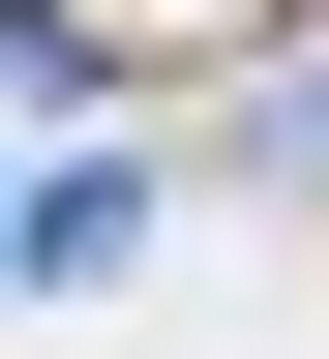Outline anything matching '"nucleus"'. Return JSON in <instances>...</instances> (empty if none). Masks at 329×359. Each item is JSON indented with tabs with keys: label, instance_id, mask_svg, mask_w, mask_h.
Masks as SVG:
<instances>
[{
	"label": "nucleus",
	"instance_id": "f257e3e1",
	"mask_svg": "<svg viewBox=\"0 0 329 359\" xmlns=\"http://www.w3.org/2000/svg\"><path fill=\"white\" fill-rule=\"evenodd\" d=\"M60 30H120V60H210V30H269V0H60Z\"/></svg>",
	"mask_w": 329,
	"mask_h": 359
}]
</instances>
